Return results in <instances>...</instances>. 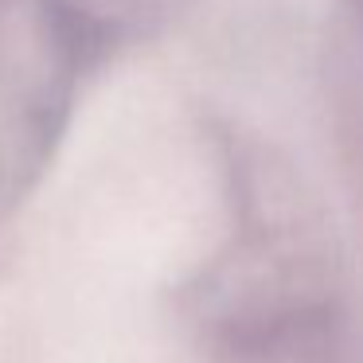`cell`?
I'll return each instance as SVG.
<instances>
[{
	"label": "cell",
	"instance_id": "cell-1",
	"mask_svg": "<svg viewBox=\"0 0 363 363\" xmlns=\"http://www.w3.org/2000/svg\"><path fill=\"white\" fill-rule=\"evenodd\" d=\"M188 324L219 363H344L336 258L305 223L254 215L188 285Z\"/></svg>",
	"mask_w": 363,
	"mask_h": 363
},
{
	"label": "cell",
	"instance_id": "cell-2",
	"mask_svg": "<svg viewBox=\"0 0 363 363\" xmlns=\"http://www.w3.org/2000/svg\"><path fill=\"white\" fill-rule=\"evenodd\" d=\"M86 67L51 0H0V219L43 180Z\"/></svg>",
	"mask_w": 363,
	"mask_h": 363
},
{
	"label": "cell",
	"instance_id": "cell-3",
	"mask_svg": "<svg viewBox=\"0 0 363 363\" xmlns=\"http://www.w3.org/2000/svg\"><path fill=\"white\" fill-rule=\"evenodd\" d=\"M90 63L168 28L191 0H51Z\"/></svg>",
	"mask_w": 363,
	"mask_h": 363
}]
</instances>
